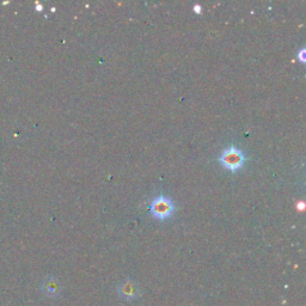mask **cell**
<instances>
[{
  "instance_id": "obj_1",
  "label": "cell",
  "mask_w": 306,
  "mask_h": 306,
  "mask_svg": "<svg viewBox=\"0 0 306 306\" xmlns=\"http://www.w3.org/2000/svg\"><path fill=\"white\" fill-rule=\"evenodd\" d=\"M219 161L225 169H228L232 173L239 170L240 168L244 165V161H245V156L244 153L240 151L239 149H237L236 146H230L228 149L224 150L220 154L219 157Z\"/></svg>"
},
{
  "instance_id": "obj_2",
  "label": "cell",
  "mask_w": 306,
  "mask_h": 306,
  "mask_svg": "<svg viewBox=\"0 0 306 306\" xmlns=\"http://www.w3.org/2000/svg\"><path fill=\"white\" fill-rule=\"evenodd\" d=\"M176 206L170 198L165 195H159V197L153 199L150 206V212L154 218L158 220L169 219L174 214Z\"/></svg>"
},
{
  "instance_id": "obj_3",
  "label": "cell",
  "mask_w": 306,
  "mask_h": 306,
  "mask_svg": "<svg viewBox=\"0 0 306 306\" xmlns=\"http://www.w3.org/2000/svg\"><path fill=\"white\" fill-rule=\"evenodd\" d=\"M304 54H305V49H304V48H302V49L300 50V53H299V59H300L302 61V63H304V61H305Z\"/></svg>"
},
{
  "instance_id": "obj_4",
  "label": "cell",
  "mask_w": 306,
  "mask_h": 306,
  "mask_svg": "<svg viewBox=\"0 0 306 306\" xmlns=\"http://www.w3.org/2000/svg\"><path fill=\"white\" fill-rule=\"evenodd\" d=\"M194 11L197 12V13H200V12L202 11V8H201L200 5H195V6H194Z\"/></svg>"
}]
</instances>
